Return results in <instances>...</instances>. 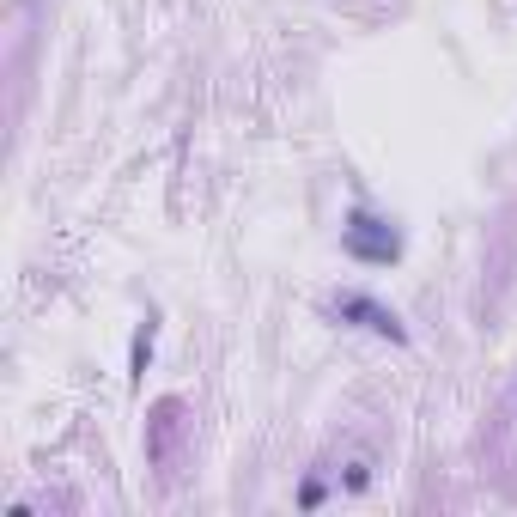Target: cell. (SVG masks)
<instances>
[{"label":"cell","mask_w":517,"mask_h":517,"mask_svg":"<svg viewBox=\"0 0 517 517\" xmlns=\"http://www.w3.org/2000/svg\"><path fill=\"white\" fill-rule=\"evenodd\" d=\"M183 438H189V408H183V396H159L153 408H146V463H153L159 475H171L177 457H183Z\"/></svg>","instance_id":"cell-1"},{"label":"cell","mask_w":517,"mask_h":517,"mask_svg":"<svg viewBox=\"0 0 517 517\" xmlns=\"http://www.w3.org/2000/svg\"><path fill=\"white\" fill-rule=\"evenodd\" d=\"M341 244H347V256H359V262H396V250H402V238H396L390 219L365 213V207H359V213H347Z\"/></svg>","instance_id":"cell-2"},{"label":"cell","mask_w":517,"mask_h":517,"mask_svg":"<svg viewBox=\"0 0 517 517\" xmlns=\"http://www.w3.org/2000/svg\"><path fill=\"white\" fill-rule=\"evenodd\" d=\"M335 317H347V323H359V329H372V335H384V341H408L402 317H396L390 305H378V299H365V292H341V299H335Z\"/></svg>","instance_id":"cell-3"},{"label":"cell","mask_w":517,"mask_h":517,"mask_svg":"<svg viewBox=\"0 0 517 517\" xmlns=\"http://www.w3.org/2000/svg\"><path fill=\"white\" fill-rule=\"evenodd\" d=\"M372 469H378V457H372V451H365V445H347V451L335 457V469H329V475H335V487H341V493H365V487H372Z\"/></svg>","instance_id":"cell-4"},{"label":"cell","mask_w":517,"mask_h":517,"mask_svg":"<svg viewBox=\"0 0 517 517\" xmlns=\"http://www.w3.org/2000/svg\"><path fill=\"white\" fill-rule=\"evenodd\" d=\"M299 505H305V511H311V505H323V481H317V475L299 487Z\"/></svg>","instance_id":"cell-5"}]
</instances>
